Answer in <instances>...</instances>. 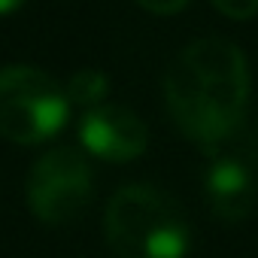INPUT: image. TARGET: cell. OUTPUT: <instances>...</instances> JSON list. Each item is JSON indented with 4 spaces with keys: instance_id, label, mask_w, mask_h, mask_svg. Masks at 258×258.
I'll return each mask as SVG.
<instances>
[{
    "instance_id": "3",
    "label": "cell",
    "mask_w": 258,
    "mask_h": 258,
    "mask_svg": "<svg viewBox=\"0 0 258 258\" xmlns=\"http://www.w3.org/2000/svg\"><path fill=\"white\" fill-rule=\"evenodd\" d=\"M70 112L64 88L43 70L13 64L0 70V134L13 143H43L55 137Z\"/></svg>"
},
{
    "instance_id": "1",
    "label": "cell",
    "mask_w": 258,
    "mask_h": 258,
    "mask_svg": "<svg viewBox=\"0 0 258 258\" xmlns=\"http://www.w3.org/2000/svg\"><path fill=\"white\" fill-rule=\"evenodd\" d=\"M164 100L176 127L204 149L225 143L246 115L249 67L225 37L185 46L164 73Z\"/></svg>"
},
{
    "instance_id": "5",
    "label": "cell",
    "mask_w": 258,
    "mask_h": 258,
    "mask_svg": "<svg viewBox=\"0 0 258 258\" xmlns=\"http://www.w3.org/2000/svg\"><path fill=\"white\" fill-rule=\"evenodd\" d=\"M82 146L103 161H131L146 149V124L127 106H94L79 121Z\"/></svg>"
},
{
    "instance_id": "7",
    "label": "cell",
    "mask_w": 258,
    "mask_h": 258,
    "mask_svg": "<svg viewBox=\"0 0 258 258\" xmlns=\"http://www.w3.org/2000/svg\"><path fill=\"white\" fill-rule=\"evenodd\" d=\"M106 91H109L106 76H103L100 70H91V67H88V70L73 73V76H70V82H67V88H64L67 100H70V103H76V106H85V109L100 106V100L106 97Z\"/></svg>"
},
{
    "instance_id": "9",
    "label": "cell",
    "mask_w": 258,
    "mask_h": 258,
    "mask_svg": "<svg viewBox=\"0 0 258 258\" xmlns=\"http://www.w3.org/2000/svg\"><path fill=\"white\" fill-rule=\"evenodd\" d=\"M137 4L143 7V10H149V13H155V16H173V13H179L188 0H137Z\"/></svg>"
},
{
    "instance_id": "6",
    "label": "cell",
    "mask_w": 258,
    "mask_h": 258,
    "mask_svg": "<svg viewBox=\"0 0 258 258\" xmlns=\"http://www.w3.org/2000/svg\"><path fill=\"white\" fill-rule=\"evenodd\" d=\"M204 195L210 210L225 222H243L258 201L252 170L237 158H216L204 176Z\"/></svg>"
},
{
    "instance_id": "8",
    "label": "cell",
    "mask_w": 258,
    "mask_h": 258,
    "mask_svg": "<svg viewBox=\"0 0 258 258\" xmlns=\"http://www.w3.org/2000/svg\"><path fill=\"white\" fill-rule=\"evenodd\" d=\"M216 10L225 13L228 19H237V22H246L258 13V0H213Z\"/></svg>"
},
{
    "instance_id": "2",
    "label": "cell",
    "mask_w": 258,
    "mask_h": 258,
    "mask_svg": "<svg viewBox=\"0 0 258 258\" xmlns=\"http://www.w3.org/2000/svg\"><path fill=\"white\" fill-rule=\"evenodd\" d=\"M106 240L118 258H185L191 228L182 207L152 185H124L106 204Z\"/></svg>"
},
{
    "instance_id": "4",
    "label": "cell",
    "mask_w": 258,
    "mask_h": 258,
    "mask_svg": "<svg viewBox=\"0 0 258 258\" xmlns=\"http://www.w3.org/2000/svg\"><path fill=\"white\" fill-rule=\"evenodd\" d=\"M91 201V167L79 149H49L28 176L31 213L46 225L73 222Z\"/></svg>"
},
{
    "instance_id": "10",
    "label": "cell",
    "mask_w": 258,
    "mask_h": 258,
    "mask_svg": "<svg viewBox=\"0 0 258 258\" xmlns=\"http://www.w3.org/2000/svg\"><path fill=\"white\" fill-rule=\"evenodd\" d=\"M22 4H25V0H0V16H10V13H16Z\"/></svg>"
}]
</instances>
